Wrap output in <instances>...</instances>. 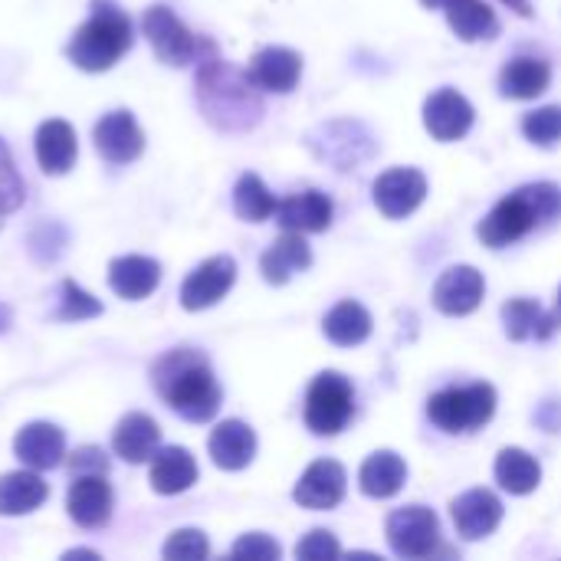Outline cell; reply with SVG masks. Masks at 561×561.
Here are the masks:
<instances>
[{"instance_id":"1","label":"cell","mask_w":561,"mask_h":561,"mask_svg":"<svg viewBox=\"0 0 561 561\" xmlns=\"http://www.w3.org/2000/svg\"><path fill=\"white\" fill-rule=\"evenodd\" d=\"M194 92H197V105H201L204 118L217 131L240 135V131H250L253 125H260V118H263V99H260V89L250 79V72L220 59L217 49L197 62Z\"/></svg>"},{"instance_id":"2","label":"cell","mask_w":561,"mask_h":561,"mask_svg":"<svg viewBox=\"0 0 561 561\" xmlns=\"http://www.w3.org/2000/svg\"><path fill=\"white\" fill-rule=\"evenodd\" d=\"M151 385L161 401L191 424H207L220 411V385L210 362L197 348H171L151 368Z\"/></svg>"},{"instance_id":"3","label":"cell","mask_w":561,"mask_h":561,"mask_svg":"<svg viewBox=\"0 0 561 561\" xmlns=\"http://www.w3.org/2000/svg\"><path fill=\"white\" fill-rule=\"evenodd\" d=\"M556 217H561V187L539 181V184H526V187L513 191L510 197H503L480 220L477 233L490 250H503V247L519 243L542 224H552Z\"/></svg>"},{"instance_id":"4","label":"cell","mask_w":561,"mask_h":561,"mask_svg":"<svg viewBox=\"0 0 561 561\" xmlns=\"http://www.w3.org/2000/svg\"><path fill=\"white\" fill-rule=\"evenodd\" d=\"M131 43L135 33L128 13L112 0H92L89 20L72 33L66 56L82 72H105L131 49Z\"/></svg>"},{"instance_id":"5","label":"cell","mask_w":561,"mask_h":561,"mask_svg":"<svg viewBox=\"0 0 561 561\" xmlns=\"http://www.w3.org/2000/svg\"><path fill=\"white\" fill-rule=\"evenodd\" d=\"M141 33L148 36L154 56H158L164 66H191V62H201L207 53L217 49L214 39L191 33V30L178 20V13H174L171 7H164V3H154V7L145 10V16H141Z\"/></svg>"},{"instance_id":"6","label":"cell","mask_w":561,"mask_h":561,"mask_svg":"<svg viewBox=\"0 0 561 561\" xmlns=\"http://www.w3.org/2000/svg\"><path fill=\"white\" fill-rule=\"evenodd\" d=\"M496 414V391L493 385H467V388H444L427 401V417L444 434H470L490 424Z\"/></svg>"},{"instance_id":"7","label":"cell","mask_w":561,"mask_h":561,"mask_svg":"<svg viewBox=\"0 0 561 561\" xmlns=\"http://www.w3.org/2000/svg\"><path fill=\"white\" fill-rule=\"evenodd\" d=\"M355 414V388L339 371H322L306 394V427L319 437H335Z\"/></svg>"},{"instance_id":"8","label":"cell","mask_w":561,"mask_h":561,"mask_svg":"<svg viewBox=\"0 0 561 561\" xmlns=\"http://www.w3.org/2000/svg\"><path fill=\"white\" fill-rule=\"evenodd\" d=\"M388 542L401 559H427L440 542V519L427 506H404L388 516Z\"/></svg>"},{"instance_id":"9","label":"cell","mask_w":561,"mask_h":561,"mask_svg":"<svg viewBox=\"0 0 561 561\" xmlns=\"http://www.w3.org/2000/svg\"><path fill=\"white\" fill-rule=\"evenodd\" d=\"M92 141H95V151L108 164H131L145 151V131L138 128V122L128 108L105 112L92 128Z\"/></svg>"},{"instance_id":"10","label":"cell","mask_w":561,"mask_h":561,"mask_svg":"<svg viewBox=\"0 0 561 561\" xmlns=\"http://www.w3.org/2000/svg\"><path fill=\"white\" fill-rule=\"evenodd\" d=\"M237 283V263L230 256H210L201 266L191 270V276L181 286V306L187 312H204L210 306H217L230 286Z\"/></svg>"},{"instance_id":"11","label":"cell","mask_w":561,"mask_h":561,"mask_svg":"<svg viewBox=\"0 0 561 561\" xmlns=\"http://www.w3.org/2000/svg\"><path fill=\"white\" fill-rule=\"evenodd\" d=\"M66 510H69V519L82 529L108 526L112 510H115V496H112V486L105 483V473H79L69 483Z\"/></svg>"},{"instance_id":"12","label":"cell","mask_w":561,"mask_h":561,"mask_svg":"<svg viewBox=\"0 0 561 561\" xmlns=\"http://www.w3.org/2000/svg\"><path fill=\"white\" fill-rule=\"evenodd\" d=\"M427 197V178L417 168H391L375 181V204L385 217L401 220Z\"/></svg>"},{"instance_id":"13","label":"cell","mask_w":561,"mask_h":561,"mask_svg":"<svg viewBox=\"0 0 561 561\" xmlns=\"http://www.w3.org/2000/svg\"><path fill=\"white\" fill-rule=\"evenodd\" d=\"M345 486H348V477H345V467L335 463V460H316L296 483L293 490V500L302 506V510H335L342 500H345Z\"/></svg>"},{"instance_id":"14","label":"cell","mask_w":561,"mask_h":561,"mask_svg":"<svg viewBox=\"0 0 561 561\" xmlns=\"http://www.w3.org/2000/svg\"><path fill=\"white\" fill-rule=\"evenodd\" d=\"M486 296V279L477 266H450L434 286V306L444 316H470Z\"/></svg>"},{"instance_id":"15","label":"cell","mask_w":561,"mask_h":561,"mask_svg":"<svg viewBox=\"0 0 561 561\" xmlns=\"http://www.w3.org/2000/svg\"><path fill=\"white\" fill-rule=\"evenodd\" d=\"M450 516H454L457 536L477 542V539H486V536H493L500 529V523H503V503L490 490H467L463 496L454 500Z\"/></svg>"},{"instance_id":"16","label":"cell","mask_w":561,"mask_h":561,"mask_svg":"<svg viewBox=\"0 0 561 561\" xmlns=\"http://www.w3.org/2000/svg\"><path fill=\"white\" fill-rule=\"evenodd\" d=\"M13 454L30 470H53L66 457V434L49 421H33L13 437Z\"/></svg>"},{"instance_id":"17","label":"cell","mask_w":561,"mask_h":561,"mask_svg":"<svg viewBox=\"0 0 561 561\" xmlns=\"http://www.w3.org/2000/svg\"><path fill=\"white\" fill-rule=\"evenodd\" d=\"M473 105L457 89H440L424 102V128L437 141H457L473 128Z\"/></svg>"},{"instance_id":"18","label":"cell","mask_w":561,"mask_h":561,"mask_svg":"<svg viewBox=\"0 0 561 561\" xmlns=\"http://www.w3.org/2000/svg\"><path fill=\"white\" fill-rule=\"evenodd\" d=\"M250 79L256 82L260 92H276L286 95L299 85L302 76V56L286 46H266L250 59Z\"/></svg>"},{"instance_id":"19","label":"cell","mask_w":561,"mask_h":561,"mask_svg":"<svg viewBox=\"0 0 561 561\" xmlns=\"http://www.w3.org/2000/svg\"><path fill=\"white\" fill-rule=\"evenodd\" d=\"M207 450H210V460L220 470L237 473V470H247L253 463V457H256V434L243 421H220L210 431Z\"/></svg>"},{"instance_id":"20","label":"cell","mask_w":561,"mask_h":561,"mask_svg":"<svg viewBox=\"0 0 561 561\" xmlns=\"http://www.w3.org/2000/svg\"><path fill=\"white\" fill-rule=\"evenodd\" d=\"M33 151H36V164L43 168V174H66L72 164H76V154H79V145H76V131L69 122L62 118H49L36 128V138H33Z\"/></svg>"},{"instance_id":"21","label":"cell","mask_w":561,"mask_h":561,"mask_svg":"<svg viewBox=\"0 0 561 561\" xmlns=\"http://www.w3.org/2000/svg\"><path fill=\"white\" fill-rule=\"evenodd\" d=\"M332 214L335 207L322 191H302V194H289L286 201H279L276 224L296 233H322L332 227Z\"/></svg>"},{"instance_id":"22","label":"cell","mask_w":561,"mask_h":561,"mask_svg":"<svg viewBox=\"0 0 561 561\" xmlns=\"http://www.w3.org/2000/svg\"><path fill=\"white\" fill-rule=\"evenodd\" d=\"M158 283H161V263L151 256L128 253L108 263V286L122 299H131V302L148 299L158 289Z\"/></svg>"},{"instance_id":"23","label":"cell","mask_w":561,"mask_h":561,"mask_svg":"<svg viewBox=\"0 0 561 561\" xmlns=\"http://www.w3.org/2000/svg\"><path fill=\"white\" fill-rule=\"evenodd\" d=\"M309 266H312V250H309V243L302 240V233H296V230H286V233L260 256V273H263V279L273 283V286L289 283L296 273H302V270H309Z\"/></svg>"},{"instance_id":"24","label":"cell","mask_w":561,"mask_h":561,"mask_svg":"<svg viewBox=\"0 0 561 561\" xmlns=\"http://www.w3.org/2000/svg\"><path fill=\"white\" fill-rule=\"evenodd\" d=\"M503 325L513 342L552 339L561 329V312H546L536 299H510L503 306Z\"/></svg>"},{"instance_id":"25","label":"cell","mask_w":561,"mask_h":561,"mask_svg":"<svg viewBox=\"0 0 561 561\" xmlns=\"http://www.w3.org/2000/svg\"><path fill=\"white\" fill-rule=\"evenodd\" d=\"M197 483V460L184 447H161L151 457V490L161 496H178Z\"/></svg>"},{"instance_id":"26","label":"cell","mask_w":561,"mask_h":561,"mask_svg":"<svg viewBox=\"0 0 561 561\" xmlns=\"http://www.w3.org/2000/svg\"><path fill=\"white\" fill-rule=\"evenodd\" d=\"M161 444V427L148 417V414H128L118 421L115 434H112V450L115 457H122L125 463H145L154 457Z\"/></svg>"},{"instance_id":"27","label":"cell","mask_w":561,"mask_h":561,"mask_svg":"<svg viewBox=\"0 0 561 561\" xmlns=\"http://www.w3.org/2000/svg\"><path fill=\"white\" fill-rule=\"evenodd\" d=\"M404 480H408V467H404V460L394 450L371 454L362 463V470H358V486L371 500H391V496H398L404 490Z\"/></svg>"},{"instance_id":"28","label":"cell","mask_w":561,"mask_h":561,"mask_svg":"<svg viewBox=\"0 0 561 561\" xmlns=\"http://www.w3.org/2000/svg\"><path fill=\"white\" fill-rule=\"evenodd\" d=\"M49 496L39 470H13L0 477V516H26L39 510Z\"/></svg>"},{"instance_id":"29","label":"cell","mask_w":561,"mask_h":561,"mask_svg":"<svg viewBox=\"0 0 561 561\" xmlns=\"http://www.w3.org/2000/svg\"><path fill=\"white\" fill-rule=\"evenodd\" d=\"M552 69L539 56H516L500 72V89L506 99H536L549 89Z\"/></svg>"},{"instance_id":"30","label":"cell","mask_w":561,"mask_h":561,"mask_svg":"<svg viewBox=\"0 0 561 561\" xmlns=\"http://www.w3.org/2000/svg\"><path fill=\"white\" fill-rule=\"evenodd\" d=\"M371 312L362 306V302H352V299H345V302H339L329 316H325V322H322V332H325V339L332 342V345H339V348H355V345H362L368 335H371Z\"/></svg>"},{"instance_id":"31","label":"cell","mask_w":561,"mask_h":561,"mask_svg":"<svg viewBox=\"0 0 561 561\" xmlns=\"http://www.w3.org/2000/svg\"><path fill=\"white\" fill-rule=\"evenodd\" d=\"M496 483L513 496H529L542 483V467L533 454L519 447H506L496 457Z\"/></svg>"},{"instance_id":"32","label":"cell","mask_w":561,"mask_h":561,"mask_svg":"<svg viewBox=\"0 0 561 561\" xmlns=\"http://www.w3.org/2000/svg\"><path fill=\"white\" fill-rule=\"evenodd\" d=\"M444 10H447V23L454 26V33L467 43L493 39L500 33V20L483 0H450Z\"/></svg>"},{"instance_id":"33","label":"cell","mask_w":561,"mask_h":561,"mask_svg":"<svg viewBox=\"0 0 561 561\" xmlns=\"http://www.w3.org/2000/svg\"><path fill=\"white\" fill-rule=\"evenodd\" d=\"M279 201L270 194V187L256 178V174H243L233 187V210L240 220L247 224H263L270 217H276Z\"/></svg>"},{"instance_id":"34","label":"cell","mask_w":561,"mask_h":561,"mask_svg":"<svg viewBox=\"0 0 561 561\" xmlns=\"http://www.w3.org/2000/svg\"><path fill=\"white\" fill-rule=\"evenodd\" d=\"M26 243H30V256L36 263H56L62 256L66 243H69V233H66V227L59 220H39L30 230Z\"/></svg>"},{"instance_id":"35","label":"cell","mask_w":561,"mask_h":561,"mask_svg":"<svg viewBox=\"0 0 561 561\" xmlns=\"http://www.w3.org/2000/svg\"><path fill=\"white\" fill-rule=\"evenodd\" d=\"M102 316V302L95 296H89L82 286H76L72 279H66L59 286V309L56 319L59 322H82V319H95Z\"/></svg>"},{"instance_id":"36","label":"cell","mask_w":561,"mask_h":561,"mask_svg":"<svg viewBox=\"0 0 561 561\" xmlns=\"http://www.w3.org/2000/svg\"><path fill=\"white\" fill-rule=\"evenodd\" d=\"M23 201H26V181L20 178L7 141L0 138V217L20 210Z\"/></svg>"},{"instance_id":"37","label":"cell","mask_w":561,"mask_h":561,"mask_svg":"<svg viewBox=\"0 0 561 561\" xmlns=\"http://www.w3.org/2000/svg\"><path fill=\"white\" fill-rule=\"evenodd\" d=\"M523 135L539 148H556L561 141V105H542L523 118Z\"/></svg>"},{"instance_id":"38","label":"cell","mask_w":561,"mask_h":561,"mask_svg":"<svg viewBox=\"0 0 561 561\" xmlns=\"http://www.w3.org/2000/svg\"><path fill=\"white\" fill-rule=\"evenodd\" d=\"M161 556H164V559L187 561L207 559V556H210V542H207V536H204L201 529H178V533H171V539L164 542Z\"/></svg>"},{"instance_id":"39","label":"cell","mask_w":561,"mask_h":561,"mask_svg":"<svg viewBox=\"0 0 561 561\" xmlns=\"http://www.w3.org/2000/svg\"><path fill=\"white\" fill-rule=\"evenodd\" d=\"M342 556V546L332 533L325 529H312L299 546H296V559L302 561H325V559H339Z\"/></svg>"},{"instance_id":"40","label":"cell","mask_w":561,"mask_h":561,"mask_svg":"<svg viewBox=\"0 0 561 561\" xmlns=\"http://www.w3.org/2000/svg\"><path fill=\"white\" fill-rule=\"evenodd\" d=\"M230 556H233V559H279L283 549H279L276 539H270V536H263V533H250V536H243V539L233 542Z\"/></svg>"},{"instance_id":"41","label":"cell","mask_w":561,"mask_h":561,"mask_svg":"<svg viewBox=\"0 0 561 561\" xmlns=\"http://www.w3.org/2000/svg\"><path fill=\"white\" fill-rule=\"evenodd\" d=\"M72 473H108V457L102 447H79L69 460Z\"/></svg>"},{"instance_id":"42","label":"cell","mask_w":561,"mask_h":561,"mask_svg":"<svg viewBox=\"0 0 561 561\" xmlns=\"http://www.w3.org/2000/svg\"><path fill=\"white\" fill-rule=\"evenodd\" d=\"M503 3H506L510 10H516L519 16H533V3H529V0H503Z\"/></svg>"},{"instance_id":"43","label":"cell","mask_w":561,"mask_h":561,"mask_svg":"<svg viewBox=\"0 0 561 561\" xmlns=\"http://www.w3.org/2000/svg\"><path fill=\"white\" fill-rule=\"evenodd\" d=\"M66 559H99V552H92V549H69Z\"/></svg>"},{"instance_id":"44","label":"cell","mask_w":561,"mask_h":561,"mask_svg":"<svg viewBox=\"0 0 561 561\" xmlns=\"http://www.w3.org/2000/svg\"><path fill=\"white\" fill-rule=\"evenodd\" d=\"M7 329H10V306L0 302V332H7Z\"/></svg>"},{"instance_id":"45","label":"cell","mask_w":561,"mask_h":561,"mask_svg":"<svg viewBox=\"0 0 561 561\" xmlns=\"http://www.w3.org/2000/svg\"><path fill=\"white\" fill-rule=\"evenodd\" d=\"M450 0H424V7H431V10H440V7H447Z\"/></svg>"},{"instance_id":"46","label":"cell","mask_w":561,"mask_h":561,"mask_svg":"<svg viewBox=\"0 0 561 561\" xmlns=\"http://www.w3.org/2000/svg\"><path fill=\"white\" fill-rule=\"evenodd\" d=\"M559 312H561V289H559Z\"/></svg>"}]
</instances>
